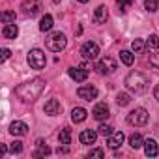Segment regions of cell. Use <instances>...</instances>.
Masks as SVG:
<instances>
[{
  "instance_id": "cell-31",
  "label": "cell",
  "mask_w": 159,
  "mask_h": 159,
  "mask_svg": "<svg viewBox=\"0 0 159 159\" xmlns=\"http://www.w3.org/2000/svg\"><path fill=\"white\" fill-rule=\"evenodd\" d=\"M131 49H133L135 52H142V51H144V41H142V39H135V41L131 43Z\"/></svg>"
},
{
  "instance_id": "cell-38",
  "label": "cell",
  "mask_w": 159,
  "mask_h": 159,
  "mask_svg": "<svg viewBox=\"0 0 159 159\" xmlns=\"http://www.w3.org/2000/svg\"><path fill=\"white\" fill-rule=\"evenodd\" d=\"M52 2H54V4H58V2H60V0H52Z\"/></svg>"
},
{
  "instance_id": "cell-24",
  "label": "cell",
  "mask_w": 159,
  "mask_h": 159,
  "mask_svg": "<svg viewBox=\"0 0 159 159\" xmlns=\"http://www.w3.org/2000/svg\"><path fill=\"white\" fill-rule=\"evenodd\" d=\"M142 144H144V140H142V137H140L139 133H135V135H131V137H129V146H131L133 150L140 148Z\"/></svg>"
},
{
  "instance_id": "cell-2",
  "label": "cell",
  "mask_w": 159,
  "mask_h": 159,
  "mask_svg": "<svg viewBox=\"0 0 159 159\" xmlns=\"http://www.w3.org/2000/svg\"><path fill=\"white\" fill-rule=\"evenodd\" d=\"M148 84H150V79H148L144 73H140V71H131V73L125 77V86H127L129 92L142 94V92H146Z\"/></svg>"
},
{
  "instance_id": "cell-14",
  "label": "cell",
  "mask_w": 159,
  "mask_h": 159,
  "mask_svg": "<svg viewBox=\"0 0 159 159\" xmlns=\"http://www.w3.org/2000/svg\"><path fill=\"white\" fill-rule=\"evenodd\" d=\"M10 133L15 135V137H23V135L28 133V125H26L25 122H13V124L10 125Z\"/></svg>"
},
{
  "instance_id": "cell-18",
  "label": "cell",
  "mask_w": 159,
  "mask_h": 159,
  "mask_svg": "<svg viewBox=\"0 0 159 159\" xmlns=\"http://www.w3.org/2000/svg\"><path fill=\"white\" fill-rule=\"evenodd\" d=\"M144 152H146V155H148V157H155V155L159 153L157 142H155L153 139H148V140H144Z\"/></svg>"
},
{
  "instance_id": "cell-11",
  "label": "cell",
  "mask_w": 159,
  "mask_h": 159,
  "mask_svg": "<svg viewBox=\"0 0 159 159\" xmlns=\"http://www.w3.org/2000/svg\"><path fill=\"white\" fill-rule=\"evenodd\" d=\"M92 114H94V118H96V120H99V122H103V120H107V118L111 116V111H109V107H107V103H98V105L94 107V111H92Z\"/></svg>"
},
{
  "instance_id": "cell-7",
  "label": "cell",
  "mask_w": 159,
  "mask_h": 159,
  "mask_svg": "<svg viewBox=\"0 0 159 159\" xmlns=\"http://www.w3.org/2000/svg\"><path fill=\"white\" fill-rule=\"evenodd\" d=\"M21 10L25 11V15H28V17H36V15H39V11L43 10V6H41L39 0H25L23 6H21Z\"/></svg>"
},
{
  "instance_id": "cell-36",
  "label": "cell",
  "mask_w": 159,
  "mask_h": 159,
  "mask_svg": "<svg viewBox=\"0 0 159 159\" xmlns=\"http://www.w3.org/2000/svg\"><path fill=\"white\" fill-rule=\"evenodd\" d=\"M153 98H155V99L159 101V84H157V86L153 88Z\"/></svg>"
},
{
  "instance_id": "cell-19",
  "label": "cell",
  "mask_w": 159,
  "mask_h": 159,
  "mask_svg": "<svg viewBox=\"0 0 159 159\" xmlns=\"http://www.w3.org/2000/svg\"><path fill=\"white\" fill-rule=\"evenodd\" d=\"M107 19H109V11H107V8H105V6H99V8L96 10V13H94V23L103 25Z\"/></svg>"
},
{
  "instance_id": "cell-25",
  "label": "cell",
  "mask_w": 159,
  "mask_h": 159,
  "mask_svg": "<svg viewBox=\"0 0 159 159\" xmlns=\"http://www.w3.org/2000/svg\"><path fill=\"white\" fill-rule=\"evenodd\" d=\"M146 47L148 49H159V36L157 34H152L146 41Z\"/></svg>"
},
{
  "instance_id": "cell-3",
  "label": "cell",
  "mask_w": 159,
  "mask_h": 159,
  "mask_svg": "<svg viewBox=\"0 0 159 159\" xmlns=\"http://www.w3.org/2000/svg\"><path fill=\"white\" fill-rule=\"evenodd\" d=\"M66 45H67V39H66V36H64L62 32H54V34H51V36L47 38V49L52 51V52L64 51Z\"/></svg>"
},
{
  "instance_id": "cell-20",
  "label": "cell",
  "mask_w": 159,
  "mask_h": 159,
  "mask_svg": "<svg viewBox=\"0 0 159 159\" xmlns=\"http://www.w3.org/2000/svg\"><path fill=\"white\" fill-rule=\"evenodd\" d=\"M36 144H38V150L34 152V157H45V155H49V153H51V148H49L43 140H38Z\"/></svg>"
},
{
  "instance_id": "cell-30",
  "label": "cell",
  "mask_w": 159,
  "mask_h": 159,
  "mask_svg": "<svg viewBox=\"0 0 159 159\" xmlns=\"http://www.w3.org/2000/svg\"><path fill=\"white\" fill-rule=\"evenodd\" d=\"M98 129H99V135H103V137H111V135L114 133V131H112V127H111V125H107V124H101Z\"/></svg>"
},
{
  "instance_id": "cell-9",
  "label": "cell",
  "mask_w": 159,
  "mask_h": 159,
  "mask_svg": "<svg viewBox=\"0 0 159 159\" xmlns=\"http://www.w3.org/2000/svg\"><path fill=\"white\" fill-rule=\"evenodd\" d=\"M77 96L81 98V99H84V101H94L96 98H98V88L96 86H81L77 90Z\"/></svg>"
},
{
  "instance_id": "cell-23",
  "label": "cell",
  "mask_w": 159,
  "mask_h": 159,
  "mask_svg": "<svg viewBox=\"0 0 159 159\" xmlns=\"http://www.w3.org/2000/svg\"><path fill=\"white\" fill-rule=\"evenodd\" d=\"M58 139H60V144H71V129L69 127H64L60 131Z\"/></svg>"
},
{
  "instance_id": "cell-17",
  "label": "cell",
  "mask_w": 159,
  "mask_h": 159,
  "mask_svg": "<svg viewBox=\"0 0 159 159\" xmlns=\"http://www.w3.org/2000/svg\"><path fill=\"white\" fill-rule=\"evenodd\" d=\"M2 36H4L6 39H15V38L19 36V28H17L13 23L4 25V28H2Z\"/></svg>"
},
{
  "instance_id": "cell-26",
  "label": "cell",
  "mask_w": 159,
  "mask_h": 159,
  "mask_svg": "<svg viewBox=\"0 0 159 159\" xmlns=\"http://www.w3.org/2000/svg\"><path fill=\"white\" fill-rule=\"evenodd\" d=\"M116 4H118V11L120 13H125L129 10V6L133 4V0H116Z\"/></svg>"
},
{
  "instance_id": "cell-32",
  "label": "cell",
  "mask_w": 159,
  "mask_h": 159,
  "mask_svg": "<svg viewBox=\"0 0 159 159\" xmlns=\"http://www.w3.org/2000/svg\"><path fill=\"white\" fill-rule=\"evenodd\" d=\"M10 152H11V153H21V152H23V142H21V140H15V142H11V146H10Z\"/></svg>"
},
{
  "instance_id": "cell-27",
  "label": "cell",
  "mask_w": 159,
  "mask_h": 159,
  "mask_svg": "<svg viewBox=\"0 0 159 159\" xmlns=\"http://www.w3.org/2000/svg\"><path fill=\"white\" fill-rule=\"evenodd\" d=\"M144 8L148 10V11H157L159 10V0H144Z\"/></svg>"
},
{
  "instance_id": "cell-28",
  "label": "cell",
  "mask_w": 159,
  "mask_h": 159,
  "mask_svg": "<svg viewBox=\"0 0 159 159\" xmlns=\"http://www.w3.org/2000/svg\"><path fill=\"white\" fill-rule=\"evenodd\" d=\"M0 19H2V23H4V25L15 23V11H4V13H2V17H0Z\"/></svg>"
},
{
  "instance_id": "cell-10",
  "label": "cell",
  "mask_w": 159,
  "mask_h": 159,
  "mask_svg": "<svg viewBox=\"0 0 159 159\" xmlns=\"http://www.w3.org/2000/svg\"><path fill=\"white\" fill-rule=\"evenodd\" d=\"M67 73H69V77L73 79L75 83H84L88 79V71L84 67H81V66H79V67H69Z\"/></svg>"
},
{
  "instance_id": "cell-22",
  "label": "cell",
  "mask_w": 159,
  "mask_h": 159,
  "mask_svg": "<svg viewBox=\"0 0 159 159\" xmlns=\"http://www.w3.org/2000/svg\"><path fill=\"white\" fill-rule=\"evenodd\" d=\"M120 60H122L125 66H133V62H135V54L129 52V51H120Z\"/></svg>"
},
{
  "instance_id": "cell-13",
  "label": "cell",
  "mask_w": 159,
  "mask_h": 159,
  "mask_svg": "<svg viewBox=\"0 0 159 159\" xmlns=\"http://www.w3.org/2000/svg\"><path fill=\"white\" fill-rule=\"evenodd\" d=\"M124 133L122 131H114L111 137H107V146L109 148H112V150H116V148H120L122 146V142H124Z\"/></svg>"
},
{
  "instance_id": "cell-1",
  "label": "cell",
  "mask_w": 159,
  "mask_h": 159,
  "mask_svg": "<svg viewBox=\"0 0 159 159\" xmlns=\"http://www.w3.org/2000/svg\"><path fill=\"white\" fill-rule=\"evenodd\" d=\"M43 88H45V81H43V79H32V81H28V83L19 84L15 88V94H17V98L21 101L32 103V101H36L41 96Z\"/></svg>"
},
{
  "instance_id": "cell-6",
  "label": "cell",
  "mask_w": 159,
  "mask_h": 159,
  "mask_svg": "<svg viewBox=\"0 0 159 159\" xmlns=\"http://www.w3.org/2000/svg\"><path fill=\"white\" fill-rule=\"evenodd\" d=\"M96 69H98L101 75H111V73H114V71L118 69V64H116L111 56H105V58H101V60L98 62Z\"/></svg>"
},
{
  "instance_id": "cell-37",
  "label": "cell",
  "mask_w": 159,
  "mask_h": 159,
  "mask_svg": "<svg viewBox=\"0 0 159 159\" xmlns=\"http://www.w3.org/2000/svg\"><path fill=\"white\" fill-rule=\"evenodd\" d=\"M77 2H81V4H86V2H88V0H77Z\"/></svg>"
},
{
  "instance_id": "cell-35",
  "label": "cell",
  "mask_w": 159,
  "mask_h": 159,
  "mask_svg": "<svg viewBox=\"0 0 159 159\" xmlns=\"http://www.w3.org/2000/svg\"><path fill=\"white\" fill-rule=\"evenodd\" d=\"M10 54H11V52H10V49H2V60H8V58H10Z\"/></svg>"
},
{
  "instance_id": "cell-12",
  "label": "cell",
  "mask_w": 159,
  "mask_h": 159,
  "mask_svg": "<svg viewBox=\"0 0 159 159\" xmlns=\"http://www.w3.org/2000/svg\"><path fill=\"white\" fill-rule=\"evenodd\" d=\"M43 111H45V114H49V116H56V114L62 112V105H60L58 99H49V101L45 103Z\"/></svg>"
},
{
  "instance_id": "cell-16",
  "label": "cell",
  "mask_w": 159,
  "mask_h": 159,
  "mask_svg": "<svg viewBox=\"0 0 159 159\" xmlns=\"http://www.w3.org/2000/svg\"><path fill=\"white\" fill-rule=\"evenodd\" d=\"M86 116H88V112H86V109H83V107H75V109L71 111V120H73L75 124L84 122Z\"/></svg>"
},
{
  "instance_id": "cell-34",
  "label": "cell",
  "mask_w": 159,
  "mask_h": 159,
  "mask_svg": "<svg viewBox=\"0 0 159 159\" xmlns=\"http://www.w3.org/2000/svg\"><path fill=\"white\" fill-rule=\"evenodd\" d=\"M90 157H103L105 155V152L101 150V148H96V150H90V153H88Z\"/></svg>"
},
{
  "instance_id": "cell-21",
  "label": "cell",
  "mask_w": 159,
  "mask_h": 159,
  "mask_svg": "<svg viewBox=\"0 0 159 159\" xmlns=\"http://www.w3.org/2000/svg\"><path fill=\"white\" fill-rule=\"evenodd\" d=\"M52 28V15H43L39 21V30L41 32H49Z\"/></svg>"
},
{
  "instance_id": "cell-8",
  "label": "cell",
  "mask_w": 159,
  "mask_h": 159,
  "mask_svg": "<svg viewBox=\"0 0 159 159\" xmlns=\"http://www.w3.org/2000/svg\"><path fill=\"white\" fill-rule=\"evenodd\" d=\"M81 54H83V58H86V60H94V58H98V54H99V47H98V43H94V41H86V43L81 47Z\"/></svg>"
},
{
  "instance_id": "cell-4",
  "label": "cell",
  "mask_w": 159,
  "mask_h": 159,
  "mask_svg": "<svg viewBox=\"0 0 159 159\" xmlns=\"http://www.w3.org/2000/svg\"><path fill=\"white\" fill-rule=\"evenodd\" d=\"M28 64L32 69H43L45 64H47V58H45V52L41 49H32L28 52Z\"/></svg>"
},
{
  "instance_id": "cell-15",
  "label": "cell",
  "mask_w": 159,
  "mask_h": 159,
  "mask_svg": "<svg viewBox=\"0 0 159 159\" xmlns=\"http://www.w3.org/2000/svg\"><path fill=\"white\" fill-rule=\"evenodd\" d=\"M79 139H81L83 144H96V140H98V133H96L94 129H84Z\"/></svg>"
},
{
  "instance_id": "cell-29",
  "label": "cell",
  "mask_w": 159,
  "mask_h": 159,
  "mask_svg": "<svg viewBox=\"0 0 159 159\" xmlns=\"http://www.w3.org/2000/svg\"><path fill=\"white\" fill-rule=\"evenodd\" d=\"M129 101H131L129 94H118V96H116V103H118L120 107H125V105H129Z\"/></svg>"
},
{
  "instance_id": "cell-33",
  "label": "cell",
  "mask_w": 159,
  "mask_h": 159,
  "mask_svg": "<svg viewBox=\"0 0 159 159\" xmlns=\"http://www.w3.org/2000/svg\"><path fill=\"white\" fill-rule=\"evenodd\" d=\"M150 66H153L155 69H159V52L150 54Z\"/></svg>"
},
{
  "instance_id": "cell-5",
  "label": "cell",
  "mask_w": 159,
  "mask_h": 159,
  "mask_svg": "<svg viewBox=\"0 0 159 159\" xmlns=\"http://www.w3.org/2000/svg\"><path fill=\"white\" fill-rule=\"evenodd\" d=\"M127 124L129 125H137V127L146 125L148 124V111L146 109H135V111H131L127 114Z\"/></svg>"
}]
</instances>
